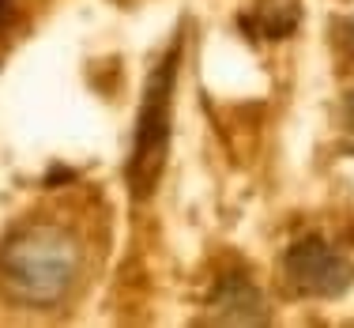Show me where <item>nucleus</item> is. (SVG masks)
<instances>
[{
  "instance_id": "f257e3e1",
  "label": "nucleus",
  "mask_w": 354,
  "mask_h": 328,
  "mask_svg": "<svg viewBox=\"0 0 354 328\" xmlns=\"http://www.w3.org/2000/svg\"><path fill=\"white\" fill-rule=\"evenodd\" d=\"M80 275V246L64 226L35 223L4 242L0 283L27 306H57L68 298Z\"/></svg>"
},
{
  "instance_id": "7ed1b4c3",
  "label": "nucleus",
  "mask_w": 354,
  "mask_h": 328,
  "mask_svg": "<svg viewBox=\"0 0 354 328\" xmlns=\"http://www.w3.org/2000/svg\"><path fill=\"white\" fill-rule=\"evenodd\" d=\"M283 280H286V291L301 294V298H335V294L351 287L354 268L320 234H306V238H298L286 249Z\"/></svg>"
},
{
  "instance_id": "423d86ee",
  "label": "nucleus",
  "mask_w": 354,
  "mask_h": 328,
  "mask_svg": "<svg viewBox=\"0 0 354 328\" xmlns=\"http://www.w3.org/2000/svg\"><path fill=\"white\" fill-rule=\"evenodd\" d=\"M343 42H347V53H351V61H354V15L343 23Z\"/></svg>"
},
{
  "instance_id": "6e6552de",
  "label": "nucleus",
  "mask_w": 354,
  "mask_h": 328,
  "mask_svg": "<svg viewBox=\"0 0 354 328\" xmlns=\"http://www.w3.org/2000/svg\"><path fill=\"white\" fill-rule=\"evenodd\" d=\"M8 8H12V0H0V23L8 19Z\"/></svg>"
},
{
  "instance_id": "39448f33",
  "label": "nucleus",
  "mask_w": 354,
  "mask_h": 328,
  "mask_svg": "<svg viewBox=\"0 0 354 328\" xmlns=\"http://www.w3.org/2000/svg\"><path fill=\"white\" fill-rule=\"evenodd\" d=\"M301 23V0H257L241 27L257 42H283Z\"/></svg>"
},
{
  "instance_id": "f03ea898",
  "label": "nucleus",
  "mask_w": 354,
  "mask_h": 328,
  "mask_svg": "<svg viewBox=\"0 0 354 328\" xmlns=\"http://www.w3.org/2000/svg\"><path fill=\"white\" fill-rule=\"evenodd\" d=\"M177 64H181V38L162 53V61L147 72L143 83V102L136 117V136H132L129 158V185L136 197H151L162 178L166 155L174 136V91H177Z\"/></svg>"
},
{
  "instance_id": "0eeeda50",
  "label": "nucleus",
  "mask_w": 354,
  "mask_h": 328,
  "mask_svg": "<svg viewBox=\"0 0 354 328\" xmlns=\"http://www.w3.org/2000/svg\"><path fill=\"white\" fill-rule=\"evenodd\" d=\"M347 121H351V129H354V91L347 95Z\"/></svg>"
},
{
  "instance_id": "20e7f679",
  "label": "nucleus",
  "mask_w": 354,
  "mask_h": 328,
  "mask_svg": "<svg viewBox=\"0 0 354 328\" xmlns=\"http://www.w3.org/2000/svg\"><path fill=\"white\" fill-rule=\"evenodd\" d=\"M212 321L215 325H264L268 309L260 291L252 287L245 275H226L218 280L212 294Z\"/></svg>"
}]
</instances>
